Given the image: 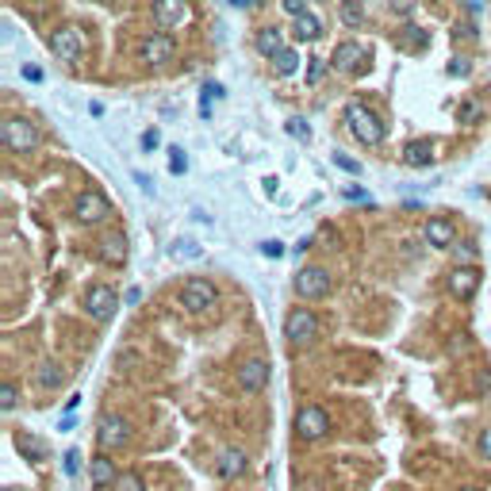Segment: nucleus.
<instances>
[{"label":"nucleus","mask_w":491,"mask_h":491,"mask_svg":"<svg viewBox=\"0 0 491 491\" xmlns=\"http://www.w3.org/2000/svg\"><path fill=\"white\" fill-rule=\"evenodd\" d=\"M346 123H349V131H353V138H357V143H365V146H376L384 138L380 116H376L373 108H365V104H349V108H346Z\"/></svg>","instance_id":"1"},{"label":"nucleus","mask_w":491,"mask_h":491,"mask_svg":"<svg viewBox=\"0 0 491 491\" xmlns=\"http://www.w3.org/2000/svg\"><path fill=\"white\" fill-rule=\"evenodd\" d=\"M0 138H4V146L16 150V154H31V150L39 146V127H35L31 119H8Z\"/></svg>","instance_id":"2"},{"label":"nucleus","mask_w":491,"mask_h":491,"mask_svg":"<svg viewBox=\"0 0 491 491\" xmlns=\"http://www.w3.org/2000/svg\"><path fill=\"white\" fill-rule=\"evenodd\" d=\"M285 334H288V342H292V346H307L311 338L319 334V319H315V311H311V307H292V311H288V319H285Z\"/></svg>","instance_id":"3"},{"label":"nucleus","mask_w":491,"mask_h":491,"mask_svg":"<svg viewBox=\"0 0 491 491\" xmlns=\"http://www.w3.org/2000/svg\"><path fill=\"white\" fill-rule=\"evenodd\" d=\"M326 430H330V414L319 407V403H307V407L296 411V434H299L304 441L326 438Z\"/></svg>","instance_id":"4"},{"label":"nucleus","mask_w":491,"mask_h":491,"mask_svg":"<svg viewBox=\"0 0 491 491\" xmlns=\"http://www.w3.org/2000/svg\"><path fill=\"white\" fill-rule=\"evenodd\" d=\"M181 307L192 311V315H204L207 307H215V285H211V280H204V277L184 280V288H181Z\"/></svg>","instance_id":"5"},{"label":"nucleus","mask_w":491,"mask_h":491,"mask_svg":"<svg viewBox=\"0 0 491 491\" xmlns=\"http://www.w3.org/2000/svg\"><path fill=\"white\" fill-rule=\"evenodd\" d=\"M116 307H119V296L108 285H92L84 292V311H89L92 319H100V323H108V319L116 315Z\"/></svg>","instance_id":"6"},{"label":"nucleus","mask_w":491,"mask_h":491,"mask_svg":"<svg viewBox=\"0 0 491 491\" xmlns=\"http://www.w3.org/2000/svg\"><path fill=\"white\" fill-rule=\"evenodd\" d=\"M96 438H100L104 449H123V446L131 441V422L123 419V414H104Z\"/></svg>","instance_id":"7"},{"label":"nucleus","mask_w":491,"mask_h":491,"mask_svg":"<svg viewBox=\"0 0 491 491\" xmlns=\"http://www.w3.org/2000/svg\"><path fill=\"white\" fill-rule=\"evenodd\" d=\"M296 292H299L304 299H323V296H330V272H326V269H319V265L299 269V277H296Z\"/></svg>","instance_id":"8"},{"label":"nucleus","mask_w":491,"mask_h":491,"mask_svg":"<svg viewBox=\"0 0 491 491\" xmlns=\"http://www.w3.org/2000/svg\"><path fill=\"white\" fill-rule=\"evenodd\" d=\"M50 50L58 54L62 62H81V54H84L81 31H77V27H62V31H54L50 35Z\"/></svg>","instance_id":"9"},{"label":"nucleus","mask_w":491,"mask_h":491,"mask_svg":"<svg viewBox=\"0 0 491 491\" xmlns=\"http://www.w3.org/2000/svg\"><path fill=\"white\" fill-rule=\"evenodd\" d=\"M173 54H177V43L169 39V35H146L143 46H138V58L150 62V65H162V62H173Z\"/></svg>","instance_id":"10"},{"label":"nucleus","mask_w":491,"mask_h":491,"mask_svg":"<svg viewBox=\"0 0 491 491\" xmlns=\"http://www.w3.org/2000/svg\"><path fill=\"white\" fill-rule=\"evenodd\" d=\"M265 384H269V361L253 357V361H246V365L238 368V388H242L246 395L265 392Z\"/></svg>","instance_id":"11"},{"label":"nucleus","mask_w":491,"mask_h":491,"mask_svg":"<svg viewBox=\"0 0 491 491\" xmlns=\"http://www.w3.org/2000/svg\"><path fill=\"white\" fill-rule=\"evenodd\" d=\"M108 211H111V204L104 200L100 192H81L77 200H73V215H77L81 223H100V219H108Z\"/></svg>","instance_id":"12"},{"label":"nucleus","mask_w":491,"mask_h":491,"mask_svg":"<svg viewBox=\"0 0 491 491\" xmlns=\"http://www.w3.org/2000/svg\"><path fill=\"white\" fill-rule=\"evenodd\" d=\"M192 8L184 0H154V23L158 27H177V23H188Z\"/></svg>","instance_id":"13"},{"label":"nucleus","mask_w":491,"mask_h":491,"mask_svg":"<svg viewBox=\"0 0 491 491\" xmlns=\"http://www.w3.org/2000/svg\"><path fill=\"white\" fill-rule=\"evenodd\" d=\"M476 288H480V272L472 269V265H465V269L457 265V269L449 272V292L457 299H472V296H476Z\"/></svg>","instance_id":"14"},{"label":"nucleus","mask_w":491,"mask_h":491,"mask_svg":"<svg viewBox=\"0 0 491 491\" xmlns=\"http://www.w3.org/2000/svg\"><path fill=\"white\" fill-rule=\"evenodd\" d=\"M365 58H368V54H365V46H361V43H338V46H334V54H330V62H334L338 70H346V73H357Z\"/></svg>","instance_id":"15"},{"label":"nucleus","mask_w":491,"mask_h":491,"mask_svg":"<svg viewBox=\"0 0 491 491\" xmlns=\"http://www.w3.org/2000/svg\"><path fill=\"white\" fill-rule=\"evenodd\" d=\"M100 258L108 261V265H123V261H127V238H123V234H104Z\"/></svg>","instance_id":"16"},{"label":"nucleus","mask_w":491,"mask_h":491,"mask_svg":"<svg viewBox=\"0 0 491 491\" xmlns=\"http://www.w3.org/2000/svg\"><path fill=\"white\" fill-rule=\"evenodd\" d=\"M215 472H219L223 480H234L238 472H246V453L242 449H223L219 460H215Z\"/></svg>","instance_id":"17"},{"label":"nucleus","mask_w":491,"mask_h":491,"mask_svg":"<svg viewBox=\"0 0 491 491\" xmlns=\"http://www.w3.org/2000/svg\"><path fill=\"white\" fill-rule=\"evenodd\" d=\"M89 476H92V487H116L119 472H116V465H111L108 457H92V465H89Z\"/></svg>","instance_id":"18"},{"label":"nucleus","mask_w":491,"mask_h":491,"mask_svg":"<svg viewBox=\"0 0 491 491\" xmlns=\"http://www.w3.org/2000/svg\"><path fill=\"white\" fill-rule=\"evenodd\" d=\"M292 35H296L299 43H315V39H323V20L319 16H296V23H292Z\"/></svg>","instance_id":"19"},{"label":"nucleus","mask_w":491,"mask_h":491,"mask_svg":"<svg viewBox=\"0 0 491 491\" xmlns=\"http://www.w3.org/2000/svg\"><path fill=\"white\" fill-rule=\"evenodd\" d=\"M453 238H457V234H453V226H449L446 219H430V223H426V242H430V246H438V250H449Z\"/></svg>","instance_id":"20"},{"label":"nucleus","mask_w":491,"mask_h":491,"mask_svg":"<svg viewBox=\"0 0 491 491\" xmlns=\"http://www.w3.org/2000/svg\"><path fill=\"white\" fill-rule=\"evenodd\" d=\"M403 162H407L411 169H426V165L434 162V146H430V143H422V138H419V143H411V146H407V154H403Z\"/></svg>","instance_id":"21"},{"label":"nucleus","mask_w":491,"mask_h":491,"mask_svg":"<svg viewBox=\"0 0 491 491\" xmlns=\"http://www.w3.org/2000/svg\"><path fill=\"white\" fill-rule=\"evenodd\" d=\"M258 50L269 54V58H277V54L285 50V43H280V31H277V27H261V31H258Z\"/></svg>","instance_id":"22"},{"label":"nucleus","mask_w":491,"mask_h":491,"mask_svg":"<svg viewBox=\"0 0 491 491\" xmlns=\"http://www.w3.org/2000/svg\"><path fill=\"white\" fill-rule=\"evenodd\" d=\"M62 380H65V368L62 365H54V361L39 365V384H43V388H62Z\"/></svg>","instance_id":"23"},{"label":"nucleus","mask_w":491,"mask_h":491,"mask_svg":"<svg viewBox=\"0 0 491 491\" xmlns=\"http://www.w3.org/2000/svg\"><path fill=\"white\" fill-rule=\"evenodd\" d=\"M342 23L346 27H361L365 23V8L357 0H342Z\"/></svg>","instance_id":"24"},{"label":"nucleus","mask_w":491,"mask_h":491,"mask_svg":"<svg viewBox=\"0 0 491 491\" xmlns=\"http://www.w3.org/2000/svg\"><path fill=\"white\" fill-rule=\"evenodd\" d=\"M296 65H299L296 50H288V46H285V50L277 54V73H280V77H292V73H296Z\"/></svg>","instance_id":"25"},{"label":"nucleus","mask_w":491,"mask_h":491,"mask_svg":"<svg viewBox=\"0 0 491 491\" xmlns=\"http://www.w3.org/2000/svg\"><path fill=\"white\" fill-rule=\"evenodd\" d=\"M184 169H188V158H184V150H181V146H169V173H173V177H181Z\"/></svg>","instance_id":"26"},{"label":"nucleus","mask_w":491,"mask_h":491,"mask_svg":"<svg viewBox=\"0 0 491 491\" xmlns=\"http://www.w3.org/2000/svg\"><path fill=\"white\" fill-rule=\"evenodd\" d=\"M116 491H143V480H138L135 472H119V480H116Z\"/></svg>","instance_id":"27"},{"label":"nucleus","mask_w":491,"mask_h":491,"mask_svg":"<svg viewBox=\"0 0 491 491\" xmlns=\"http://www.w3.org/2000/svg\"><path fill=\"white\" fill-rule=\"evenodd\" d=\"M16 407V384H0V411Z\"/></svg>","instance_id":"28"},{"label":"nucleus","mask_w":491,"mask_h":491,"mask_svg":"<svg viewBox=\"0 0 491 491\" xmlns=\"http://www.w3.org/2000/svg\"><path fill=\"white\" fill-rule=\"evenodd\" d=\"M288 135H296V138H304V143H307V138H311V127H307L304 119H288Z\"/></svg>","instance_id":"29"},{"label":"nucleus","mask_w":491,"mask_h":491,"mask_svg":"<svg viewBox=\"0 0 491 491\" xmlns=\"http://www.w3.org/2000/svg\"><path fill=\"white\" fill-rule=\"evenodd\" d=\"M334 165L346 169V173H361V162H353L349 154H334Z\"/></svg>","instance_id":"30"},{"label":"nucleus","mask_w":491,"mask_h":491,"mask_svg":"<svg viewBox=\"0 0 491 491\" xmlns=\"http://www.w3.org/2000/svg\"><path fill=\"white\" fill-rule=\"evenodd\" d=\"M77 472H81V453L70 449L65 453V476H77Z\"/></svg>","instance_id":"31"},{"label":"nucleus","mask_w":491,"mask_h":491,"mask_svg":"<svg viewBox=\"0 0 491 491\" xmlns=\"http://www.w3.org/2000/svg\"><path fill=\"white\" fill-rule=\"evenodd\" d=\"M211 96H223V84H215V81L204 84V116H207V108H211Z\"/></svg>","instance_id":"32"},{"label":"nucleus","mask_w":491,"mask_h":491,"mask_svg":"<svg viewBox=\"0 0 491 491\" xmlns=\"http://www.w3.org/2000/svg\"><path fill=\"white\" fill-rule=\"evenodd\" d=\"M261 253H265V258H285V242H277V238L261 242Z\"/></svg>","instance_id":"33"},{"label":"nucleus","mask_w":491,"mask_h":491,"mask_svg":"<svg viewBox=\"0 0 491 491\" xmlns=\"http://www.w3.org/2000/svg\"><path fill=\"white\" fill-rule=\"evenodd\" d=\"M288 16H307V0H280Z\"/></svg>","instance_id":"34"},{"label":"nucleus","mask_w":491,"mask_h":491,"mask_svg":"<svg viewBox=\"0 0 491 491\" xmlns=\"http://www.w3.org/2000/svg\"><path fill=\"white\" fill-rule=\"evenodd\" d=\"M162 146V135L158 131H143V150H158Z\"/></svg>","instance_id":"35"},{"label":"nucleus","mask_w":491,"mask_h":491,"mask_svg":"<svg viewBox=\"0 0 491 491\" xmlns=\"http://www.w3.org/2000/svg\"><path fill=\"white\" fill-rule=\"evenodd\" d=\"M480 457L491 460V426H487L484 434H480Z\"/></svg>","instance_id":"36"},{"label":"nucleus","mask_w":491,"mask_h":491,"mask_svg":"<svg viewBox=\"0 0 491 491\" xmlns=\"http://www.w3.org/2000/svg\"><path fill=\"white\" fill-rule=\"evenodd\" d=\"M184 253H188V258H200V250H196V242H181V246H177V258H184Z\"/></svg>","instance_id":"37"},{"label":"nucleus","mask_w":491,"mask_h":491,"mask_svg":"<svg viewBox=\"0 0 491 491\" xmlns=\"http://www.w3.org/2000/svg\"><path fill=\"white\" fill-rule=\"evenodd\" d=\"M346 200H368V192H365V188H357V184H349L346 188Z\"/></svg>","instance_id":"38"},{"label":"nucleus","mask_w":491,"mask_h":491,"mask_svg":"<svg viewBox=\"0 0 491 491\" xmlns=\"http://www.w3.org/2000/svg\"><path fill=\"white\" fill-rule=\"evenodd\" d=\"M23 77L27 81H43V70H39V65H23Z\"/></svg>","instance_id":"39"},{"label":"nucleus","mask_w":491,"mask_h":491,"mask_svg":"<svg viewBox=\"0 0 491 491\" xmlns=\"http://www.w3.org/2000/svg\"><path fill=\"white\" fill-rule=\"evenodd\" d=\"M319 77H323V62H315V65L307 70V81H319Z\"/></svg>","instance_id":"40"},{"label":"nucleus","mask_w":491,"mask_h":491,"mask_svg":"<svg viewBox=\"0 0 491 491\" xmlns=\"http://www.w3.org/2000/svg\"><path fill=\"white\" fill-rule=\"evenodd\" d=\"M135 181L143 184V192H150V188H154V184H150V177H146V173H135Z\"/></svg>","instance_id":"41"},{"label":"nucleus","mask_w":491,"mask_h":491,"mask_svg":"<svg viewBox=\"0 0 491 491\" xmlns=\"http://www.w3.org/2000/svg\"><path fill=\"white\" fill-rule=\"evenodd\" d=\"M460 491H480V487H460Z\"/></svg>","instance_id":"42"},{"label":"nucleus","mask_w":491,"mask_h":491,"mask_svg":"<svg viewBox=\"0 0 491 491\" xmlns=\"http://www.w3.org/2000/svg\"><path fill=\"white\" fill-rule=\"evenodd\" d=\"M472 4H480V0H472Z\"/></svg>","instance_id":"43"}]
</instances>
